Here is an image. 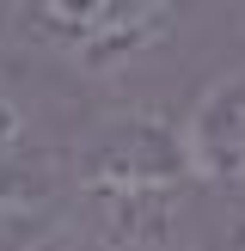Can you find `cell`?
Returning a JSON list of instances; mask_svg holds the SVG:
<instances>
[{"label": "cell", "mask_w": 245, "mask_h": 251, "mask_svg": "<svg viewBox=\"0 0 245 251\" xmlns=\"http://www.w3.org/2000/svg\"><path fill=\"white\" fill-rule=\"evenodd\" d=\"M74 190H184L190 172L178 153V123L159 110H110L68 153Z\"/></svg>", "instance_id": "2"}, {"label": "cell", "mask_w": 245, "mask_h": 251, "mask_svg": "<svg viewBox=\"0 0 245 251\" xmlns=\"http://www.w3.org/2000/svg\"><path fill=\"white\" fill-rule=\"evenodd\" d=\"M12 141H24V110H19V98L0 86V153H6Z\"/></svg>", "instance_id": "6"}, {"label": "cell", "mask_w": 245, "mask_h": 251, "mask_svg": "<svg viewBox=\"0 0 245 251\" xmlns=\"http://www.w3.org/2000/svg\"><path fill=\"white\" fill-rule=\"evenodd\" d=\"M19 25L74 74L117 80V74L141 68L159 43L178 37V6H159V0H147V6L141 0H92V6L43 0V6H24Z\"/></svg>", "instance_id": "1"}, {"label": "cell", "mask_w": 245, "mask_h": 251, "mask_svg": "<svg viewBox=\"0 0 245 251\" xmlns=\"http://www.w3.org/2000/svg\"><path fill=\"white\" fill-rule=\"evenodd\" d=\"M184 190H74L68 233L92 251H166L178 233Z\"/></svg>", "instance_id": "4"}, {"label": "cell", "mask_w": 245, "mask_h": 251, "mask_svg": "<svg viewBox=\"0 0 245 251\" xmlns=\"http://www.w3.org/2000/svg\"><path fill=\"white\" fill-rule=\"evenodd\" d=\"M178 153L190 184L239 190L245 184V68L215 74L178 117Z\"/></svg>", "instance_id": "3"}, {"label": "cell", "mask_w": 245, "mask_h": 251, "mask_svg": "<svg viewBox=\"0 0 245 251\" xmlns=\"http://www.w3.org/2000/svg\"><path fill=\"white\" fill-rule=\"evenodd\" d=\"M55 233H68V215H24V208H0V251H43Z\"/></svg>", "instance_id": "5"}]
</instances>
